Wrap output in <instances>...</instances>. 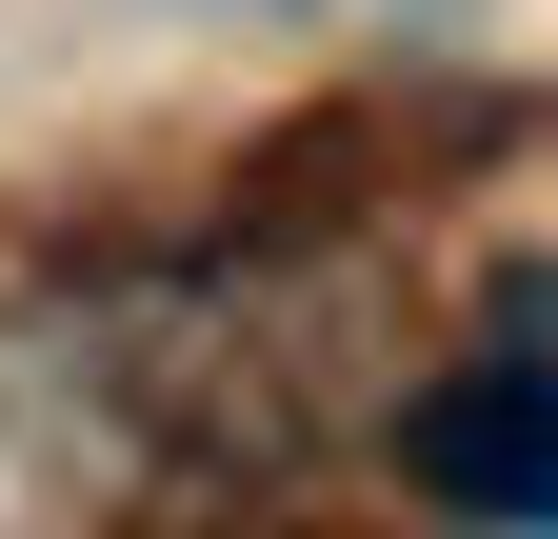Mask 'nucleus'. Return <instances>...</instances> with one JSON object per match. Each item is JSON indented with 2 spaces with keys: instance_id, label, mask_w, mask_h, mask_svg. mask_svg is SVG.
Instances as JSON below:
<instances>
[{
  "instance_id": "obj_1",
  "label": "nucleus",
  "mask_w": 558,
  "mask_h": 539,
  "mask_svg": "<svg viewBox=\"0 0 558 539\" xmlns=\"http://www.w3.org/2000/svg\"><path fill=\"white\" fill-rule=\"evenodd\" d=\"M418 480H439L459 519H499V539H558V360L519 340V360H459L439 399H418Z\"/></svg>"
}]
</instances>
